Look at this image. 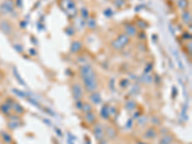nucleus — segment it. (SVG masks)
I'll use <instances>...</instances> for the list:
<instances>
[{
    "label": "nucleus",
    "mask_w": 192,
    "mask_h": 144,
    "mask_svg": "<svg viewBox=\"0 0 192 144\" xmlns=\"http://www.w3.org/2000/svg\"><path fill=\"white\" fill-rule=\"evenodd\" d=\"M176 4H177V6H178V8L180 10H181V11H184V10H186V9L188 8V6H189L188 0H177Z\"/></svg>",
    "instance_id": "obj_18"
},
{
    "label": "nucleus",
    "mask_w": 192,
    "mask_h": 144,
    "mask_svg": "<svg viewBox=\"0 0 192 144\" xmlns=\"http://www.w3.org/2000/svg\"><path fill=\"white\" fill-rule=\"evenodd\" d=\"M62 3H64V12L70 17H75L77 14L76 5L73 0H63Z\"/></svg>",
    "instance_id": "obj_4"
},
{
    "label": "nucleus",
    "mask_w": 192,
    "mask_h": 144,
    "mask_svg": "<svg viewBox=\"0 0 192 144\" xmlns=\"http://www.w3.org/2000/svg\"><path fill=\"white\" fill-rule=\"evenodd\" d=\"M140 81L143 82V83H146V84H150V83H152V82H153V78L148 74H144L143 77H141Z\"/></svg>",
    "instance_id": "obj_26"
},
{
    "label": "nucleus",
    "mask_w": 192,
    "mask_h": 144,
    "mask_svg": "<svg viewBox=\"0 0 192 144\" xmlns=\"http://www.w3.org/2000/svg\"><path fill=\"white\" fill-rule=\"evenodd\" d=\"M99 144H107V141H106L104 138H103V139L99 140Z\"/></svg>",
    "instance_id": "obj_43"
},
{
    "label": "nucleus",
    "mask_w": 192,
    "mask_h": 144,
    "mask_svg": "<svg viewBox=\"0 0 192 144\" xmlns=\"http://www.w3.org/2000/svg\"><path fill=\"white\" fill-rule=\"evenodd\" d=\"M158 136V131H156L154 127L148 128L146 132L144 133V137L148 138V139H154V138Z\"/></svg>",
    "instance_id": "obj_13"
},
{
    "label": "nucleus",
    "mask_w": 192,
    "mask_h": 144,
    "mask_svg": "<svg viewBox=\"0 0 192 144\" xmlns=\"http://www.w3.org/2000/svg\"><path fill=\"white\" fill-rule=\"evenodd\" d=\"M1 76H2V74H1V71H0V78H1Z\"/></svg>",
    "instance_id": "obj_47"
},
{
    "label": "nucleus",
    "mask_w": 192,
    "mask_h": 144,
    "mask_svg": "<svg viewBox=\"0 0 192 144\" xmlns=\"http://www.w3.org/2000/svg\"><path fill=\"white\" fill-rule=\"evenodd\" d=\"M132 126H133V119H129L127 123H126V128L130 129V128H132Z\"/></svg>",
    "instance_id": "obj_40"
},
{
    "label": "nucleus",
    "mask_w": 192,
    "mask_h": 144,
    "mask_svg": "<svg viewBox=\"0 0 192 144\" xmlns=\"http://www.w3.org/2000/svg\"><path fill=\"white\" fill-rule=\"evenodd\" d=\"M85 25L90 30H94L97 27V23H96V20L93 17H88L85 19Z\"/></svg>",
    "instance_id": "obj_17"
},
{
    "label": "nucleus",
    "mask_w": 192,
    "mask_h": 144,
    "mask_svg": "<svg viewBox=\"0 0 192 144\" xmlns=\"http://www.w3.org/2000/svg\"><path fill=\"white\" fill-rule=\"evenodd\" d=\"M79 74L83 81L85 89L88 92H93L97 89V77L92 65L89 64H84L79 67Z\"/></svg>",
    "instance_id": "obj_1"
},
{
    "label": "nucleus",
    "mask_w": 192,
    "mask_h": 144,
    "mask_svg": "<svg viewBox=\"0 0 192 144\" xmlns=\"http://www.w3.org/2000/svg\"><path fill=\"white\" fill-rule=\"evenodd\" d=\"M151 122H152V124L155 125V126H160L161 125V121L159 117L156 116H153L151 117Z\"/></svg>",
    "instance_id": "obj_29"
},
{
    "label": "nucleus",
    "mask_w": 192,
    "mask_h": 144,
    "mask_svg": "<svg viewBox=\"0 0 192 144\" xmlns=\"http://www.w3.org/2000/svg\"><path fill=\"white\" fill-rule=\"evenodd\" d=\"M109 105H104L103 107H102V109H101V112H100V114H101V116H102L104 119H109V117H110V112H109Z\"/></svg>",
    "instance_id": "obj_22"
},
{
    "label": "nucleus",
    "mask_w": 192,
    "mask_h": 144,
    "mask_svg": "<svg viewBox=\"0 0 192 144\" xmlns=\"http://www.w3.org/2000/svg\"><path fill=\"white\" fill-rule=\"evenodd\" d=\"M12 110L14 111V112H16L17 114H23L25 112V110L24 108L19 104V103L14 101L13 105H12Z\"/></svg>",
    "instance_id": "obj_15"
},
{
    "label": "nucleus",
    "mask_w": 192,
    "mask_h": 144,
    "mask_svg": "<svg viewBox=\"0 0 192 144\" xmlns=\"http://www.w3.org/2000/svg\"><path fill=\"white\" fill-rule=\"evenodd\" d=\"M93 135L94 137L97 139L98 141L103 139L104 136H105V131H104V127L102 124H100V123H97V124H95L93 127Z\"/></svg>",
    "instance_id": "obj_7"
},
{
    "label": "nucleus",
    "mask_w": 192,
    "mask_h": 144,
    "mask_svg": "<svg viewBox=\"0 0 192 144\" xmlns=\"http://www.w3.org/2000/svg\"><path fill=\"white\" fill-rule=\"evenodd\" d=\"M0 30L6 36H10L13 33V26L8 20H2L0 21Z\"/></svg>",
    "instance_id": "obj_8"
},
{
    "label": "nucleus",
    "mask_w": 192,
    "mask_h": 144,
    "mask_svg": "<svg viewBox=\"0 0 192 144\" xmlns=\"http://www.w3.org/2000/svg\"><path fill=\"white\" fill-rule=\"evenodd\" d=\"M105 135H107V136L110 138V139H113V138H115L116 135H117V132H116V130L113 126H108L106 128Z\"/></svg>",
    "instance_id": "obj_14"
},
{
    "label": "nucleus",
    "mask_w": 192,
    "mask_h": 144,
    "mask_svg": "<svg viewBox=\"0 0 192 144\" xmlns=\"http://www.w3.org/2000/svg\"><path fill=\"white\" fill-rule=\"evenodd\" d=\"M13 103H14V100L12 98H8L0 106V111H1L4 114H10V112H11V110H12Z\"/></svg>",
    "instance_id": "obj_9"
},
{
    "label": "nucleus",
    "mask_w": 192,
    "mask_h": 144,
    "mask_svg": "<svg viewBox=\"0 0 192 144\" xmlns=\"http://www.w3.org/2000/svg\"><path fill=\"white\" fill-rule=\"evenodd\" d=\"M19 127V122L18 121H14V120H11V122L8 123V128L11 130H14L17 129V128Z\"/></svg>",
    "instance_id": "obj_28"
},
{
    "label": "nucleus",
    "mask_w": 192,
    "mask_h": 144,
    "mask_svg": "<svg viewBox=\"0 0 192 144\" xmlns=\"http://www.w3.org/2000/svg\"><path fill=\"white\" fill-rule=\"evenodd\" d=\"M112 1H113V6L119 10L123 9L126 5H127V0H112Z\"/></svg>",
    "instance_id": "obj_20"
},
{
    "label": "nucleus",
    "mask_w": 192,
    "mask_h": 144,
    "mask_svg": "<svg viewBox=\"0 0 192 144\" xmlns=\"http://www.w3.org/2000/svg\"><path fill=\"white\" fill-rule=\"evenodd\" d=\"M67 142H68V144H74V143H73V139H71V138H68Z\"/></svg>",
    "instance_id": "obj_45"
},
{
    "label": "nucleus",
    "mask_w": 192,
    "mask_h": 144,
    "mask_svg": "<svg viewBox=\"0 0 192 144\" xmlns=\"http://www.w3.org/2000/svg\"><path fill=\"white\" fill-rule=\"evenodd\" d=\"M89 100H90V102L92 103V104H94V105H98V104H100L101 102H102V97H101V95H100L99 92H97V91H93V92H91V93H90V95H89Z\"/></svg>",
    "instance_id": "obj_12"
},
{
    "label": "nucleus",
    "mask_w": 192,
    "mask_h": 144,
    "mask_svg": "<svg viewBox=\"0 0 192 144\" xmlns=\"http://www.w3.org/2000/svg\"><path fill=\"white\" fill-rule=\"evenodd\" d=\"M85 119L88 123H89V124H93V123H95V121H96V115L94 114V112L92 111H88V112H85Z\"/></svg>",
    "instance_id": "obj_16"
},
{
    "label": "nucleus",
    "mask_w": 192,
    "mask_h": 144,
    "mask_svg": "<svg viewBox=\"0 0 192 144\" xmlns=\"http://www.w3.org/2000/svg\"><path fill=\"white\" fill-rule=\"evenodd\" d=\"M13 144H17V143H13Z\"/></svg>",
    "instance_id": "obj_48"
},
{
    "label": "nucleus",
    "mask_w": 192,
    "mask_h": 144,
    "mask_svg": "<svg viewBox=\"0 0 192 144\" xmlns=\"http://www.w3.org/2000/svg\"><path fill=\"white\" fill-rule=\"evenodd\" d=\"M14 76H16L17 78V81L19 82V83L21 84V85H23V86H25V82L22 80L21 77H20V76L18 75V73H17V69H16V68H14Z\"/></svg>",
    "instance_id": "obj_32"
},
{
    "label": "nucleus",
    "mask_w": 192,
    "mask_h": 144,
    "mask_svg": "<svg viewBox=\"0 0 192 144\" xmlns=\"http://www.w3.org/2000/svg\"><path fill=\"white\" fill-rule=\"evenodd\" d=\"M191 45H192V43H191V40L189 39V40H187V42H186V50H187L188 51V52H189V55L191 54Z\"/></svg>",
    "instance_id": "obj_36"
},
{
    "label": "nucleus",
    "mask_w": 192,
    "mask_h": 144,
    "mask_svg": "<svg viewBox=\"0 0 192 144\" xmlns=\"http://www.w3.org/2000/svg\"><path fill=\"white\" fill-rule=\"evenodd\" d=\"M136 144H147V143L142 142V141H136Z\"/></svg>",
    "instance_id": "obj_46"
},
{
    "label": "nucleus",
    "mask_w": 192,
    "mask_h": 144,
    "mask_svg": "<svg viewBox=\"0 0 192 144\" xmlns=\"http://www.w3.org/2000/svg\"><path fill=\"white\" fill-rule=\"evenodd\" d=\"M1 136L3 138V140L6 142L7 144H11L13 142V139H12V136L9 135V133L7 132H2L1 133Z\"/></svg>",
    "instance_id": "obj_24"
},
{
    "label": "nucleus",
    "mask_w": 192,
    "mask_h": 144,
    "mask_svg": "<svg viewBox=\"0 0 192 144\" xmlns=\"http://www.w3.org/2000/svg\"><path fill=\"white\" fill-rule=\"evenodd\" d=\"M135 25L138 29H142V30H144V29H146L148 27V23L142 18H138V19H136Z\"/></svg>",
    "instance_id": "obj_19"
},
{
    "label": "nucleus",
    "mask_w": 192,
    "mask_h": 144,
    "mask_svg": "<svg viewBox=\"0 0 192 144\" xmlns=\"http://www.w3.org/2000/svg\"><path fill=\"white\" fill-rule=\"evenodd\" d=\"M82 107H83V102L81 101V100H78V101H76V108L78 110H82Z\"/></svg>",
    "instance_id": "obj_38"
},
{
    "label": "nucleus",
    "mask_w": 192,
    "mask_h": 144,
    "mask_svg": "<svg viewBox=\"0 0 192 144\" xmlns=\"http://www.w3.org/2000/svg\"><path fill=\"white\" fill-rule=\"evenodd\" d=\"M81 17H82V18L83 19H87V18H88L89 17V15H88V11L87 9H82L81 10Z\"/></svg>",
    "instance_id": "obj_30"
},
{
    "label": "nucleus",
    "mask_w": 192,
    "mask_h": 144,
    "mask_svg": "<svg viewBox=\"0 0 192 144\" xmlns=\"http://www.w3.org/2000/svg\"><path fill=\"white\" fill-rule=\"evenodd\" d=\"M65 33H67L68 36H73L74 33H75V30H74V27L72 26H68L65 28Z\"/></svg>",
    "instance_id": "obj_33"
},
{
    "label": "nucleus",
    "mask_w": 192,
    "mask_h": 144,
    "mask_svg": "<svg viewBox=\"0 0 192 144\" xmlns=\"http://www.w3.org/2000/svg\"><path fill=\"white\" fill-rule=\"evenodd\" d=\"M181 20L189 26L191 25V18H192V15H191V12L189 11L188 9L186 10H184V11H181Z\"/></svg>",
    "instance_id": "obj_11"
},
{
    "label": "nucleus",
    "mask_w": 192,
    "mask_h": 144,
    "mask_svg": "<svg viewBox=\"0 0 192 144\" xmlns=\"http://www.w3.org/2000/svg\"><path fill=\"white\" fill-rule=\"evenodd\" d=\"M128 85H129V80L128 79H123L122 81L120 82V86L123 87H127L128 86Z\"/></svg>",
    "instance_id": "obj_34"
},
{
    "label": "nucleus",
    "mask_w": 192,
    "mask_h": 144,
    "mask_svg": "<svg viewBox=\"0 0 192 144\" xmlns=\"http://www.w3.org/2000/svg\"><path fill=\"white\" fill-rule=\"evenodd\" d=\"M56 132H57V135H59V136H63L62 133H60V131L59 129H57V128H56Z\"/></svg>",
    "instance_id": "obj_44"
},
{
    "label": "nucleus",
    "mask_w": 192,
    "mask_h": 144,
    "mask_svg": "<svg viewBox=\"0 0 192 144\" xmlns=\"http://www.w3.org/2000/svg\"><path fill=\"white\" fill-rule=\"evenodd\" d=\"M14 7H16V1L14 0H4L0 4V14H8L14 12Z\"/></svg>",
    "instance_id": "obj_3"
},
{
    "label": "nucleus",
    "mask_w": 192,
    "mask_h": 144,
    "mask_svg": "<svg viewBox=\"0 0 192 144\" xmlns=\"http://www.w3.org/2000/svg\"><path fill=\"white\" fill-rule=\"evenodd\" d=\"M131 42V38L128 37L125 33L119 34L112 42H110V46L115 51H120L125 48V46H127Z\"/></svg>",
    "instance_id": "obj_2"
},
{
    "label": "nucleus",
    "mask_w": 192,
    "mask_h": 144,
    "mask_svg": "<svg viewBox=\"0 0 192 144\" xmlns=\"http://www.w3.org/2000/svg\"><path fill=\"white\" fill-rule=\"evenodd\" d=\"M173 136H171V135H169V133H166V135H164L163 137L160 138V141H159V143L160 144H171L173 142Z\"/></svg>",
    "instance_id": "obj_21"
},
{
    "label": "nucleus",
    "mask_w": 192,
    "mask_h": 144,
    "mask_svg": "<svg viewBox=\"0 0 192 144\" xmlns=\"http://www.w3.org/2000/svg\"><path fill=\"white\" fill-rule=\"evenodd\" d=\"M14 47L16 48V50L17 51V52H20V53H21V52H23V49H22V47H21V46H19L18 44L14 45Z\"/></svg>",
    "instance_id": "obj_41"
},
{
    "label": "nucleus",
    "mask_w": 192,
    "mask_h": 144,
    "mask_svg": "<svg viewBox=\"0 0 192 144\" xmlns=\"http://www.w3.org/2000/svg\"><path fill=\"white\" fill-rule=\"evenodd\" d=\"M10 119L11 120H14V121H18L19 120V116H17V115H10Z\"/></svg>",
    "instance_id": "obj_42"
},
{
    "label": "nucleus",
    "mask_w": 192,
    "mask_h": 144,
    "mask_svg": "<svg viewBox=\"0 0 192 144\" xmlns=\"http://www.w3.org/2000/svg\"><path fill=\"white\" fill-rule=\"evenodd\" d=\"M136 119H138V125H145L146 123H147V121H148V117L146 116V115H142V116H138V118H136Z\"/></svg>",
    "instance_id": "obj_25"
},
{
    "label": "nucleus",
    "mask_w": 192,
    "mask_h": 144,
    "mask_svg": "<svg viewBox=\"0 0 192 144\" xmlns=\"http://www.w3.org/2000/svg\"><path fill=\"white\" fill-rule=\"evenodd\" d=\"M83 49V43L80 40H73L70 44V52L72 54H78Z\"/></svg>",
    "instance_id": "obj_10"
},
{
    "label": "nucleus",
    "mask_w": 192,
    "mask_h": 144,
    "mask_svg": "<svg viewBox=\"0 0 192 144\" xmlns=\"http://www.w3.org/2000/svg\"><path fill=\"white\" fill-rule=\"evenodd\" d=\"M81 111H84L85 114V112L92 111V106L90 105L89 103H83V107H82V110H81Z\"/></svg>",
    "instance_id": "obj_27"
},
{
    "label": "nucleus",
    "mask_w": 192,
    "mask_h": 144,
    "mask_svg": "<svg viewBox=\"0 0 192 144\" xmlns=\"http://www.w3.org/2000/svg\"><path fill=\"white\" fill-rule=\"evenodd\" d=\"M13 92H14V93H16L17 96L22 97V98H24V97L27 96L25 92H23V91H21V90H18V89H13Z\"/></svg>",
    "instance_id": "obj_31"
},
{
    "label": "nucleus",
    "mask_w": 192,
    "mask_h": 144,
    "mask_svg": "<svg viewBox=\"0 0 192 144\" xmlns=\"http://www.w3.org/2000/svg\"><path fill=\"white\" fill-rule=\"evenodd\" d=\"M152 67H153V66H152V64H148L147 65V67H146L145 69H144V74H148L149 73V72L151 71V70H152Z\"/></svg>",
    "instance_id": "obj_39"
},
{
    "label": "nucleus",
    "mask_w": 192,
    "mask_h": 144,
    "mask_svg": "<svg viewBox=\"0 0 192 144\" xmlns=\"http://www.w3.org/2000/svg\"><path fill=\"white\" fill-rule=\"evenodd\" d=\"M139 91H140V87H139L138 85H135V86H133V89H132V93L138 94Z\"/></svg>",
    "instance_id": "obj_35"
},
{
    "label": "nucleus",
    "mask_w": 192,
    "mask_h": 144,
    "mask_svg": "<svg viewBox=\"0 0 192 144\" xmlns=\"http://www.w3.org/2000/svg\"><path fill=\"white\" fill-rule=\"evenodd\" d=\"M135 107H136V104H135V102L134 100H128L127 102H126V104H125L126 110L129 111H133L135 109Z\"/></svg>",
    "instance_id": "obj_23"
},
{
    "label": "nucleus",
    "mask_w": 192,
    "mask_h": 144,
    "mask_svg": "<svg viewBox=\"0 0 192 144\" xmlns=\"http://www.w3.org/2000/svg\"><path fill=\"white\" fill-rule=\"evenodd\" d=\"M72 96L75 101L81 100L83 97V87L79 83H75L72 86Z\"/></svg>",
    "instance_id": "obj_6"
},
{
    "label": "nucleus",
    "mask_w": 192,
    "mask_h": 144,
    "mask_svg": "<svg viewBox=\"0 0 192 144\" xmlns=\"http://www.w3.org/2000/svg\"><path fill=\"white\" fill-rule=\"evenodd\" d=\"M28 101L30 102V103H31V104L32 105H34V106H36L37 108H39V103L36 101V100H34L33 98H28Z\"/></svg>",
    "instance_id": "obj_37"
},
{
    "label": "nucleus",
    "mask_w": 192,
    "mask_h": 144,
    "mask_svg": "<svg viewBox=\"0 0 192 144\" xmlns=\"http://www.w3.org/2000/svg\"><path fill=\"white\" fill-rule=\"evenodd\" d=\"M123 29H124V33L130 38L136 37V35H138V29L136 28L135 23H133V22L125 23L123 26Z\"/></svg>",
    "instance_id": "obj_5"
}]
</instances>
